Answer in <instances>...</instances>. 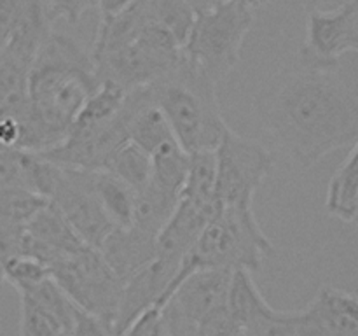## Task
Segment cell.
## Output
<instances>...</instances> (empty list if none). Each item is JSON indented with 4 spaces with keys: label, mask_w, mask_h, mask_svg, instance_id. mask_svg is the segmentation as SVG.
I'll list each match as a JSON object with an SVG mask.
<instances>
[{
    "label": "cell",
    "mask_w": 358,
    "mask_h": 336,
    "mask_svg": "<svg viewBox=\"0 0 358 336\" xmlns=\"http://www.w3.org/2000/svg\"><path fill=\"white\" fill-rule=\"evenodd\" d=\"M255 118L287 160L310 168L358 140V84L341 59L299 55L259 91Z\"/></svg>",
    "instance_id": "1"
},
{
    "label": "cell",
    "mask_w": 358,
    "mask_h": 336,
    "mask_svg": "<svg viewBox=\"0 0 358 336\" xmlns=\"http://www.w3.org/2000/svg\"><path fill=\"white\" fill-rule=\"evenodd\" d=\"M98 86L91 51L63 31H49L38 46L28 77L30 119L21 149L44 153L63 142Z\"/></svg>",
    "instance_id": "2"
},
{
    "label": "cell",
    "mask_w": 358,
    "mask_h": 336,
    "mask_svg": "<svg viewBox=\"0 0 358 336\" xmlns=\"http://www.w3.org/2000/svg\"><path fill=\"white\" fill-rule=\"evenodd\" d=\"M147 88L185 153L215 150L229 128L217 98V83L192 69L180 55L177 69Z\"/></svg>",
    "instance_id": "3"
},
{
    "label": "cell",
    "mask_w": 358,
    "mask_h": 336,
    "mask_svg": "<svg viewBox=\"0 0 358 336\" xmlns=\"http://www.w3.org/2000/svg\"><path fill=\"white\" fill-rule=\"evenodd\" d=\"M273 248L252 205H220L182 261L166 301L175 287L196 270L257 272L266 255L273 254Z\"/></svg>",
    "instance_id": "4"
},
{
    "label": "cell",
    "mask_w": 358,
    "mask_h": 336,
    "mask_svg": "<svg viewBox=\"0 0 358 336\" xmlns=\"http://www.w3.org/2000/svg\"><path fill=\"white\" fill-rule=\"evenodd\" d=\"M254 20L255 9L240 0H222L199 10L182 48V59L219 84L240 63Z\"/></svg>",
    "instance_id": "5"
},
{
    "label": "cell",
    "mask_w": 358,
    "mask_h": 336,
    "mask_svg": "<svg viewBox=\"0 0 358 336\" xmlns=\"http://www.w3.org/2000/svg\"><path fill=\"white\" fill-rule=\"evenodd\" d=\"M49 272L77 308L94 315L110 329L114 328L122 280L107 265L98 248L86 245L52 262Z\"/></svg>",
    "instance_id": "6"
},
{
    "label": "cell",
    "mask_w": 358,
    "mask_h": 336,
    "mask_svg": "<svg viewBox=\"0 0 358 336\" xmlns=\"http://www.w3.org/2000/svg\"><path fill=\"white\" fill-rule=\"evenodd\" d=\"M215 168L220 205H252L257 189L275 168V153L227 128L215 147Z\"/></svg>",
    "instance_id": "7"
},
{
    "label": "cell",
    "mask_w": 358,
    "mask_h": 336,
    "mask_svg": "<svg viewBox=\"0 0 358 336\" xmlns=\"http://www.w3.org/2000/svg\"><path fill=\"white\" fill-rule=\"evenodd\" d=\"M48 200L91 247H100L101 241L114 230V224L110 223L94 195L91 170L58 164Z\"/></svg>",
    "instance_id": "8"
},
{
    "label": "cell",
    "mask_w": 358,
    "mask_h": 336,
    "mask_svg": "<svg viewBox=\"0 0 358 336\" xmlns=\"http://www.w3.org/2000/svg\"><path fill=\"white\" fill-rule=\"evenodd\" d=\"M20 294V336H69L76 304L52 276Z\"/></svg>",
    "instance_id": "9"
},
{
    "label": "cell",
    "mask_w": 358,
    "mask_h": 336,
    "mask_svg": "<svg viewBox=\"0 0 358 336\" xmlns=\"http://www.w3.org/2000/svg\"><path fill=\"white\" fill-rule=\"evenodd\" d=\"M233 273L227 270H196L175 287L164 304L198 326L210 315L227 308Z\"/></svg>",
    "instance_id": "10"
},
{
    "label": "cell",
    "mask_w": 358,
    "mask_h": 336,
    "mask_svg": "<svg viewBox=\"0 0 358 336\" xmlns=\"http://www.w3.org/2000/svg\"><path fill=\"white\" fill-rule=\"evenodd\" d=\"M86 245L51 202L38 209L24 226L23 254L34 255L48 266Z\"/></svg>",
    "instance_id": "11"
},
{
    "label": "cell",
    "mask_w": 358,
    "mask_h": 336,
    "mask_svg": "<svg viewBox=\"0 0 358 336\" xmlns=\"http://www.w3.org/2000/svg\"><path fill=\"white\" fill-rule=\"evenodd\" d=\"M98 251L124 284L152 261L156 255V237L136 226L114 227Z\"/></svg>",
    "instance_id": "12"
},
{
    "label": "cell",
    "mask_w": 358,
    "mask_h": 336,
    "mask_svg": "<svg viewBox=\"0 0 358 336\" xmlns=\"http://www.w3.org/2000/svg\"><path fill=\"white\" fill-rule=\"evenodd\" d=\"M358 205V140L331 177L325 209L336 219L352 223Z\"/></svg>",
    "instance_id": "13"
},
{
    "label": "cell",
    "mask_w": 358,
    "mask_h": 336,
    "mask_svg": "<svg viewBox=\"0 0 358 336\" xmlns=\"http://www.w3.org/2000/svg\"><path fill=\"white\" fill-rule=\"evenodd\" d=\"M91 184L114 227L131 226L135 216V189L105 170H91Z\"/></svg>",
    "instance_id": "14"
},
{
    "label": "cell",
    "mask_w": 358,
    "mask_h": 336,
    "mask_svg": "<svg viewBox=\"0 0 358 336\" xmlns=\"http://www.w3.org/2000/svg\"><path fill=\"white\" fill-rule=\"evenodd\" d=\"M189 170V154L178 146L177 140H168L150 154L149 182L161 191L180 198Z\"/></svg>",
    "instance_id": "15"
},
{
    "label": "cell",
    "mask_w": 358,
    "mask_h": 336,
    "mask_svg": "<svg viewBox=\"0 0 358 336\" xmlns=\"http://www.w3.org/2000/svg\"><path fill=\"white\" fill-rule=\"evenodd\" d=\"M101 170L115 175L138 191L150 178V154L128 139L108 156Z\"/></svg>",
    "instance_id": "16"
},
{
    "label": "cell",
    "mask_w": 358,
    "mask_h": 336,
    "mask_svg": "<svg viewBox=\"0 0 358 336\" xmlns=\"http://www.w3.org/2000/svg\"><path fill=\"white\" fill-rule=\"evenodd\" d=\"M37 161V154L30 150L0 146V192L14 191V189L37 192L35 189Z\"/></svg>",
    "instance_id": "17"
},
{
    "label": "cell",
    "mask_w": 358,
    "mask_h": 336,
    "mask_svg": "<svg viewBox=\"0 0 358 336\" xmlns=\"http://www.w3.org/2000/svg\"><path fill=\"white\" fill-rule=\"evenodd\" d=\"M51 276L49 266L41 259L28 254H20L10 259L3 272V284H10L17 293L31 289L42 280Z\"/></svg>",
    "instance_id": "18"
},
{
    "label": "cell",
    "mask_w": 358,
    "mask_h": 336,
    "mask_svg": "<svg viewBox=\"0 0 358 336\" xmlns=\"http://www.w3.org/2000/svg\"><path fill=\"white\" fill-rule=\"evenodd\" d=\"M24 226L27 224L0 216V287L3 286V272L7 262L23 254Z\"/></svg>",
    "instance_id": "19"
},
{
    "label": "cell",
    "mask_w": 358,
    "mask_h": 336,
    "mask_svg": "<svg viewBox=\"0 0 358 336\" xmlns=\"http://www.w3.org/2000/svg\"><path fill=\"white\" fill-rule=\"evenodd\" d=\"M38 4L51 24L58 21L77 24L84 13L94 9V0H38Z\"/></svg>",
    "instance_id": "20"
},
{
    "label": "cell",
    "mask_w": 358,
    "mask_h": 336,
    "mask_svg": "<svg viewBox=\"0 0 358 336\" xmlns=\"http://www.w3.org/2000/svg\"><path fill=\"white\" fill-rule=\"evenodd\" d=\"M69 336H114V332L100 318L76 307Z\"/></svg>",
    "instance_id": "21"
},
{
    "label": "cell",
    "mask_w": 358,
    "mask_h": 336,
    "mask_svg": "<svg viewBox=\"0 0 358 336\" xmlns=\"http://www.w3.org/2000/svg\"><path fill=\"white\" fill-rule=\"evenodd\" d=\"M157 308H150L143 315H140L124 332L122 336H154L156 331V321H157Z\"/></svg>",
    "instance_id": "22"
},
{
    "label": "cell",
    "mask_w": 358,
    "mask_h": 336,
    "mask_svg": "<svg viewBox=\"0 0 358 336\" xmlns=\"http://www.w3.org/2000/svg\"><path fill=\"white\" fill-rule=\"evenodd\" d=\"M135 0H94V10L100 16V21H107L122 13Z\"/></svg>",
    "instance_id": "23"
},
{
    "label": "cell",
    "mask_w": 358,
    "mask_h": 336,
    "mask_svg": "<svg viewBox=\"0 0 358 336\" xmlns=\"http://www.w3.org/2000/svg\"><path fill=\"white\" fill-rule=\"evenodd\" d=\"M185 2H187L189 6L196 10V13H199V10L208 9V7L215 6V4L222 2V0H185Z\"/></svg>",
    "instance_id": "24"
},
{
    "label": "cell",
    "mask_w": 358,
    "mask_h": 336,
    "mask_svg": "<svg viewBox=\"0 0 358 336\" xmlns=\"http://www.w3.org/2000/svg\"><path fill=\"white\" fill-rule=\"evenodd\" d=\"M240 2L247 4V6H250L252 9H257V7L264 6V4H268L269 0H240Z\"/></svg>",
    "instance_id": "25"
},
{
    "label": "cell",
    "mask_w": 358,
    "mask_h": 336,
    "mask_svg": "<svg viewBox=\"0 0 358 336\" xmlns=\"http://www.w3.org/2000/svg\"><path fill=\"white\" fill-rule=\"evenodd\" d=\"M233 336H254V332L248 331L247 328H238L236 331H234Z\"/></svg>",
    "instance_id": "26"
},
{
    "label": "cell",
    "mask_w": 358,
    "mask_h": 336,
    "mask_svg": "<svg viewBox=\"0 0 358 336\" xmlns=\"http://www.w3.org/2000/svg\"><path fill=\"white\" fill-rule=\"evenodd\" d=\"M352 224H355V226L358 227V205H357V210H355V216H353V219H352Z\"/></svg>",
    "instance_id": "27"
},
{
    "label": "cell",
    "mask_w": 358,
    "mask_h": 336,
    "mask_svg": "<svg viewBox=\"0 0 358 336\" xmlns=\"http://www.w3.org/2000/svg\"><path fill=\"white\" fill-rule=\"evenodd\" d=\"M3 44H6V38H3V34H2V30H0V51H2Z\"/></svg>",
    "instance_id": "28"
}]
</instances>
